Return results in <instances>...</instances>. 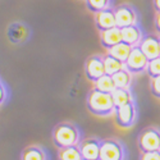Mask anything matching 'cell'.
<instances>
[{"instance_id":"obj_1","label":"cell","mask_w":160,"mask_h":160,"mask_svg":"<svg viewBox=\"0 0 160 160\" xmlns=\"http://www.w3.org/2000/svg\"><path fill=\"white\" fill-rule=\"evenodd\" d=\"M86 105L88 112L98 117H109L115 113L112 94H106L96 88H92L88 92Z\"/></svg>"},{"instance_id":"obj_2","label":"cell","mask_w":160,"mask_h":160,"mask_svg":"<svg viewBox=\"0 0 160 160\" xmlns=\"http://www.w3.org/2000/svg\"><path fill=\"white\" fill-rule=\"evenodd\" d=\"M52 141L59 150L69 148V146H76L81 142L79 141V131L72 123H59L52 131Z\"/></svg>"},{"instance_id":"obj_3","label":"cell","mask_w":160,"mask_h":160,"mask_svg":"<svg viewBox=\"0 0 160 160\" xmlns=\"http://www.w3.org/2000/svg\"><path fill=\"white\" fill-rule=\"evenodd\" d=\"M137 143L141 152L160 151V131L154 127L145 128L140 133Z\"/></svg>"},{"instance_id":"obj_4","label":"cell","mask_w":160,"mask_h":160,"mask_svg":"<svg viewBox=\"0 0 160 160\" xmlns=\"http://www.w3.org/2000/svg\"><path fill=\"white\" fill-rule=\"evenodd\" d=\"M99 160H124L123 145L117 140H102L100 142Z\"/></svg>"},{"instance_id":"obj_5","label":"cell","mask_w":160,"mask_h":160,"mask_svg":"<svg viewBox=\"0 0 160 160\" xmlns=\"http://www.w3.org/2000/svg\"><path fill=\"white\" fill-rule=\"evenodd\" d=\"M148 65H149V59L145 57V54L140 50L138 46H133L132 51L128 57V59L124 63V68L132 73H142L148 69Z\"/></svg>"},{"instance_id":"obj_6","label":"cell","mask_w":160,"mask_h":160,"mask_svg":"<svg viewBox=\"0 0 160 160\" xmlns=\"http://www.w3.org/2000/svg\"><path fill=\"white\" fill-rule=\"evenodd\" d=\"M137 112L135 102H129L115 109V123L121 128H131L136 122Z\"/></svg>"},{"instance_id":"obj_7","label":"cell","mask_w":160,"mask_h":160,"mask_svg":"<svg viewBox=\"0 0 160 160\" xmlns=\"http://www.w3.org/2000/svg\"><path fill=\"white\" fill-rule=\"evenodd\" d=\"M115 13V22H117V27L118 28H124L128 26H135L137 24V13L131 5L128 4H122L118 5L114 9Z\"/></svg>"},{"instance_id":"obj_8","label":"cell","mask_w":160,"mask_h":160,"mask_svg":"<svg viewBox=\"0 0 160 160\" xmlns=\"http://www.w3.org/2000/svg\"><path fill=\"white\" fill-rule=\"evenodd\" d=\"M85 74L88 81L96 82L100 77L105 74V65L102 55H92L86 60L85 64Z\"/></svg>"},{"instance_id":"obj_9","label":"cell","mask_w":160,"mask_h":160,"mask_svg":"<svg viewBox=\"0 0 160 160\" xmlns=\"http://www.w3.org/2000/svg\"><path fill=\"white\" fill-rule=\"evenodd\" d=\"M137 46L149 60H152L160 57V38L155 35L143 36Z\"/></svg>"},{"instance_id":"obj_10","label":"cell","mask_w":160,"mask_h":160,"mask_svg":"<svg viewBox=\"0 0 160 160\" xmlns=\"http://www.w3.org/2000/svg\"><path fill=\"white\" fill-rule=\"evenodd\" d=\"M100 142L98 138H86L78 143L82 160H99Z\"/></svg>"},{"instance_id":"obj_11","label":"cell","mask_w":160,"mask_h":160,"mask_svg":"<svg viewBox=\"0 0 160 160\" xmlns=\"http://www.w3.org/2000/svg\"><path fill=\"white\" fill-rule=\"evenodd\" d=\"M95 26L99 30V32H104L117 27L115 22V13L113 8L104 9L95 14Z\"/></svg>"},{"instance_id":"obj_12","label":"cell","mask_w":160,"mask_h":160,"mask_svg":"<svg viewBox=\"0 0 160 160\" xmlns=\"http://www.w3.org/2000/svg\"><path fill=\"white\" fill-rule=\"evenodd\" d=\"M122 42V32L121 28L114 27L112 30L100 32V44L105 50H110L115 45Z\"/></svg>"},{"instance_id":"obj_13","label":"cell","mask_w":160,"mask_h":160,"mask_svg":"<svg viewBox=\"0 0 160 160\" xmlns=\"http://www.w3.org/2000/svg\"><path fill=\"white\" fill-rule=\"evenodd\" d=\"M122 32V41L129 46H137L140 44V41L142 40L143 35L142 31L140 30V27L137 24L135 26H128V27H124L121 30Z\"/></svg>"},{"instance_id":"obj_14","label":"cell","mask_w":160,"mask_h":160,"mask_svg":"<svg viewBox=\"0 0 160 160\" xmlns=\"http://www.w3.org/2000/svg\"><path fill=\"white\" fill-rule=\"evenodd\" d=\"M112 98H113V102H114L115 109L121 108L123 105H127L129 102H133L132 94L128 88H115L112 92Z\"/></svg>"},{"instance_id":"obj_15","label":"cell","mask_w":160,"mask_h":160,"mask_svg":"<svg viewBox=\"0 0 160 160\" xmlns=\"http://www.w3.org/2000/svg\"><path fill=\"white\" fill-rule=\"evenodd\" d=\"M102 58H104V65H105V74L113 76L117 72L124 69V63L115 59L114 57L108 54V52L105 55H102Z\"/></svg>"},{"instance_id":"obj_16","label":"cell","mask_w":160,"mask_h":160,"mask_svg":"<svg viewBox=\"0 0 160 160\" xmlns=\"http://www.w3.org/2000/svg\"><path fill=\"white\" fill-rule=\"evenodd\" d=\"M131 51H132V46H129L122 41L121 44H118L114 48H112L110 50H108V54H110L112 57H114L118 60L126 63V60L128 59V57L131 54Z\"/></svg>"},{"instance_id":"obj_17","label":"cell","mask_w":160,"mask_h":160,"mask_svg":"<svg viewBox=\"0 0 160 160\" xmlns=\"http://www.w3.org/2000/svg\"><path fill=\"white\" fill-rule=\"evenodd\" d=\"M112 77H113L115 88H128L129 90V86L132 82V73H129L126 68L117 72Z\"/></svg>"},{"instance_id":"obj_18","label":"cell","mask_w":160,"mask_h":160,"mask_svg":"<svg viewBox=\"0 0 160 160\" xmlns=\"http://www.w3.org/2000/svg\"><path fill=\"white\" fill-rule=\"evenodd\" d=\"M21 160H46V155L41 148L32 145L23 150Z\"/></svg>"},{"instance_id":"obj_19","label":"cell","mask_w":160,"mask_h":160,"mask_svg":"<svg viewBox=\"0 0 160 160\" xmlns=\"http://www.w3.org/2000/svg\"><path fill=\"white\" fill-rule=\"evenodd\" d=\"M94 85H95L94 88H96L99 91H102V92H106V94H112V92L115 90L113 77L108 76V74H104L102 77H100Z\"/></svg>"},{"instance_id":"obj_20","label":"cell","mask_w":160,"mask_h":160,"mask_svg":"<svg viewBox=\"0 0 160 160\" xmlns=\"http://www.w3.org/2000/svg\"><path fill=\"white\" fill-rule=\"evenodd\" d=\"M58 159L59 160H82L78 145L60 149L59 154H58Z\"/></svg>"},{"instance_id":"obj_21","label":"cell","mask_w":160,"mask_h":160,"mask_svg":"<svg viewBox=\"0 0 160 160\" xmlns=\"http://www.w3.org/2000/svg\"><path fill=\"white\" fill-rule=\"evenodd\" d=\"M85 2H86L87 9L94 13V14H96V13L104 9L110 8V4H112V0H85Z\"/></svg>"},{"instance_id":"obj_22","label":"cell","mask_w":160,"mask_h":160,"mask_svg":"<svg viewBox=\"0 0 160 160\" xmlns=\"http://www.w3.org/2000/svg\"><path fill=\"white\" fill-rule=\"evenodd\" d=\"M146 72H148L150 78H155V77L160 76V57L156 59L149 60V65H148Z\"/></svg>"},{"instance_id":"obj_23","label":"cell","mask_w":160,"mask_h":160,"mask_svg":"<svg viewBox=\"0 0 160 160\" xmlns=\"http://www.w3.org/2000/svg\"><path fill=\"white\" fill-rule=\"evenodd\" d=\"M150 91L155 98L160 99V76L150 79Z\"/></svg>"},{"instance_id":"obj_24","label":"cell","mask_w":160,"mask_h":160,"mask_svg":"<svg viewBox=\"0 0 160 160\" xmlns=\"http://www.w3.org/2000/svg\"><path fill=\"white\" fill-rule=\"evenodd\" d=\"M140 160H160V151H150V152H141Z\"/></svg>"},{"instance_id":"obj_25","label":"cell","mask_w":160,"mask_h":160,"mask_svg":"<svg viewBox=\"0 0 160 160\" xmlns=\"http://www.w3.org/2000/svg\"><path fill=\"white\" fill-rule=\"evenodd\" d=\"M7 99V88L4 86V83L0 81V105H2Z\"/></svg>"},{"instance_id":"obj_26","label":"cell","mask_w":160,"mask_h":160,"mask_svg":"<svg viewBox=\"0 0 160 160\" xmlns=\"http://www.w3.org/2000/svg\"><path fill=\"white\" fill-rule=\"evenodd\" d=\"M155 28L158 33H160V13H156V16H155Z\"/></svg>"},{"instance_id":"obj_27","label":"cell","mask_w":160,"mask_h":160,"mask_svg":"<svg viewBox=\"0 0 160 160\" xmlns=\"http://www.w3.org/2000/svg\"><path fill=\"white\" fill-rule=\"evenodd\" d=\"M152 5L156 13H160V0H152Z\"/></svg>"},{"instance_id":"obj_28","label":"cell","mask_w":160,"mask_h":160,"mask_svg":"<svg viewBox=\"0 0 160 160\" xmlns=\"http://www.w3.org/2000/svg\"><path fill=\"white\" fill-rule=\"evenodd\" d=\"M159 38H160V36H159Z\"/></svg>"}]
</instances>
